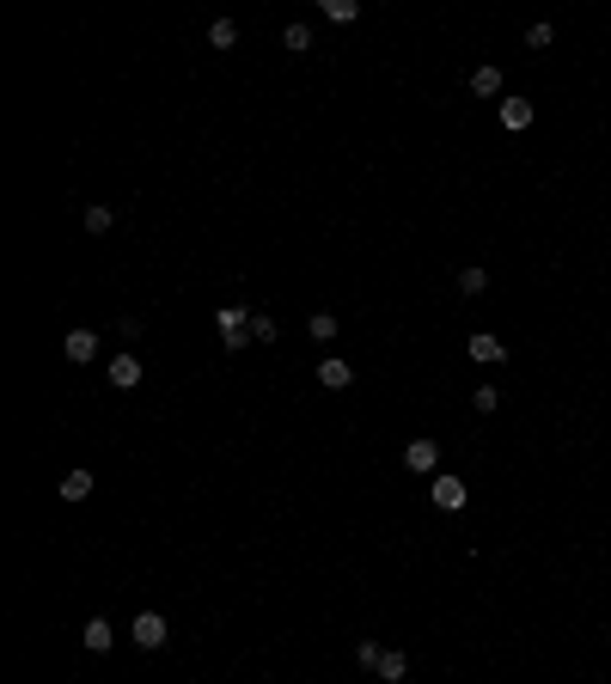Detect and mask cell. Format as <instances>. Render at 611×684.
<instances>
[{"instance_id": "obj_3", "label": "cell", "mask_w": 611, "mask_h": 684, "mask_svg": "<svg viewBox=\"0 0 611 684\" xmlns=\"http://www.w3.org/2000/svg\"><path fill=\"white\" fill-rule=\"evenodd\" d=\"M104 373H110V385H117V391H135V385L147 379V367H141V355H135V348L110 355V367H104Z\"/></svg>"}, {"instance_id": "obj_18", "label": "cell", "mask_w": 611, "mask_h": 684, "mask_svg": "<svg viewBox=\"0 0 611 684\" xmlns=\"http://www.w3.org/2000/svg\"><path fill=\"white\" fill-rule=\"evenodd\" d=\"M483 287H489V269H477V263H471V269H459V294H471V300H477Z\"/></svg>"}, {"instance_id": "obj_14", "label": "cell", "mask_w": 611, "mask_h": 684, "mask_svg": "<svg viewBox=\"0 0 611 684\" xmlns=\"http://www.w3.org/2000/svg\"><path fill=\"white\" fill-rule=\"evenodd\" d=\"M471 92H477V98H502V67H477V74H471Z\"/></svg>"}, {"instance_id": "obj_20", "label": "cell", "mask_w": 611, "mask_h": 684, "mask_svg": "<svg viewBox=\"0 0 611 684\" xmlns=\"http://www.w3.org/2000/svg\"><path fill=\"white\" fill-rule=\"evenodd\" d=\"M251 342H275V318L269 312H251Z\"/></svg>"}, {"instance_id": "obj_16", "label": "cell", "mask_w": 611, "mask_h": 684, "mask_svg": "<svg viewBox=\"0 0 611 684\" xmlns=\"http://www.w3.org/2000/svg\"><path fill=\"white\" fill-rule=\"evenodd\" d=\"M110 226H117V214L104 202H86V233H110Z\"/></svg>"}, {"instance_id": "obj_15", "label": "cell", "mask_w": 611, "mask_h": 684, "mask_svg": "<svg viewBox=\"0 0 611 684\" xmlns=\"http://www.w3.org/2000/svg\"><path fill=\"white\" fill-rule=\"evenodd\" d=\"M208 43H214V49H239V25L214 19V25H208Z\"/></svg>"}, {"instance_id": "obj_4", "label": "cell", "mask_w": 611, "mask_h": 684, "mask_svg": "<svg viewBox=\"0 0 611 684\" xmlns=\"http://www.w3.org/2000/svg\"><path fill=\"white\" fill-rule=\"evenodd\" d=\"M404 464L416 471V477H440V440H409Z\"/></svg>"}, {"instance_id": "obj_2", "label": "cell", "mask_w": 611, "mask_h": 684, "mask_svg": "<svg viewBox=\"0 0 611 684\" xmlns=\"http://www.w3.org/2000/svg\"><path fill=\"white\" fill-rule=\"evenodd\" d=\"M428 495H434V507H440V513H459V507L471 502V483H465V477H452V471H440V477L428 483Z\"/></svg>"}, {"instance_id": "obj_21", "label": "cell", "mask_w": 611, "mask_h": 684, "mask_svg": "<svg viewBox=\"0 0 611 684\" xmlns=\"http://www.w3.org/2000/svg\"><path fill=\"white\" fill-rule=\"evenodd\" d=\"M471 403H477V416H489V409L502 403V391H495V385H477V391H471Z\"/></svg>"}, {"instance_id": "obj_1", "label": "cell", "mask_w": 611, "mask_h": 684, "mask_svg": "<svg viewBox=\"0 0 611 684\" xmlns=\"http://www.w3.org/2000/svg\"><path fill=\"white\" fill-rule=\"evenodd\" d=\"M214 330H221V342L226 348H251V306H221V312H214Z\"/></svg>"}, {"instance_id": "obj_13", "label": "cell", "mask_w": 611, "mask_h": 684, "mask_svg": "<svg viewBox=\"0 0 611 684\" xmlns=\"http://www.w3.org/2000/svg\"><path fill=\"white\" fill-rule=\"evenodd\" d=\"M318 13H325L330 25H355L361 19V0H318Z\"/></svg>"}, {"instance_id": "obj_17", "label": "cell", "mask_w": 611, "mask_h": 684, "mask_svg": "<svg viewBox=\"0 0 611 684\" xmlns=\"http://www.w3.org/2000/svg\"><path fill=\"white\" fill-rule=\"evenodd\" d=\"M282 43H287V56H306V49H312V25H287Z\"/></svg>"}, {"instance_id": "obj_11", "label": "cell", "mask_w": 611, "mask_h": 684, "mask_svg": "<svg viewBox=\"0 0 611 684\" xmlns=\"http://www.w3.org/2000/svg\"><path fill=\"white\" fill-rule=\"evenodd\" d=\"M92 489H98V477H92V471H67V477H61V502H86Z\"/></svg>"}, {"instance_id": "obj_8", "label": "cell", "mask_w": 611, "mask_h": 684, "mask_svg": "<svg viewBox=\"0 0 611 684\" xmlns=\"http://www.w3.org/2000/svg\"><path fill=\"white\" fill-rule=\"evenodd\" d=\"M61 355H67L74 367H86L92 355H98V337H92V330H67V337H61Z\"/></svg>"}, {"instance_id": "obj_12", "label": "cell", "mask_w": 611, "mask_h": 684, "mask_svg": "<svg viewBox=\"0 0 611 684\" xmlns=\"http://www.w3.org/2000/svg\"><path fill=\"white\" fill-rule=\"evenodd\" d=\"M373 672H379V679H386V684H404V672H409V654H398V648H386Z\"/></svg>"}, {"instance_id": "obj_22", "label": "cell", "mask_w": 611, "mask_h": 684, "mask_svg": "<svg viewBox=\"0 0 611 684\" xmlns=\"http://www.w3.org/2000/svg\"><path fill=\"white\" fill-rule=\"evenodd\" d=\"M550 43H556V31H550V25H532V31H526V49H550Z\"/></svg>"}, {"instance_id": "obj_10", "label": "cell", "mask_w": 611, "mask_h": 684, "mask_svg": "<svg viewBox=\"0 0 611 684\" xmlns=\"http://www.w3.org/2000/svg\"><path fill=\"white\" fill-rule=\"evenodd\" d=\"M86 654H110V642H117V629H110V617H86Z\"/></svg>"}, {"instance_id": "obj_5", "label": "cell", "mask_w": 611, "mask_h": 684, "mask_svg": "<svg viewBox=\"0 0 611 684\" xmlns=\"http://www.w3.org/2000/svg\"><path fill=\"white\" fill-rule=\"evenodd\" d=\"M318 385H325V391H348V385H355V367H348L343 355H325V361H318Z\"/></svg>"}, {"instance_id": "obj_19", "label": "cell", "mask_w": 611, "mask_h": 684, "mask_svg": "<svg viewBox=\"0 0 611 684\" xmlns=\"http://www.w3.org/2000/svg\"><path fill=\"white\" fill-rule=\"evenodd\" d=\"M306 330H312L318 342H337V318H330V312H312V324H306Z\"/></svg>"}, {"instance_id": "obj_6", "label": "cell", "mask_w": 611, "mask_h": 684, "mask_svg": "<svg viewBox=\"0 0 611 684\" xmlns=\"http://www.w3.org/2000/svg\"><path fill=\"white\" fill-rule=\"evenodd\" d=\"M465 355H471V361H483V367H495V361H508V342L489 337V330H477V337L465 342Z\"/></svg>"}, {"instance_id": "obj_9", "label": "cell", "mask_w": 611, "mask_h": 684, "mask_svg": "<svg viewBox=\"0 0 611 684\" xmlns=\"http://www.w3.org/2000/svg\"><path fill=\"white\" fill-rule=\"evenodd\" d=\"M135 648H165V617L160 611H141V617H135Z\"/></svg>"}, {"instance_id": "obj_23", "label": "cell", "mask_w": 611, "mask_h": 684, "mask_svg": "<svg viewBox=\"0 0 611 684\" xmlns=\"http://www.w3.org/2000/svg\"><path fill=\"white\" fill-rule=\"evenodd\" d=\"M379 654H386L379 642H361V648H355V660H361V666H379Z\"/></svg>"}, {"instance_id": "obj_7", "label": "cell", "mask_w": 611, "mask_h": 684, "mask_svg": "<svg viewBox=\"0 0 611 684\" xmlns=\"http://www.w3.org/2000/svg\"><path fill=\"white\" fill-rule=\"evenodd\" d=\"M532 117H538V110H532V98H502V129H508V135H526Z\"/></svg>"}]
</instances>
